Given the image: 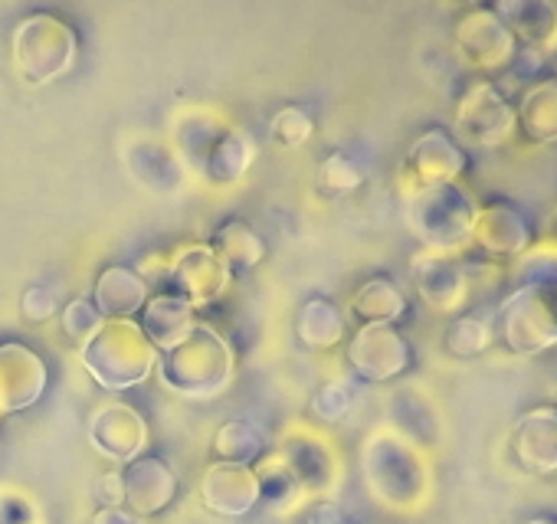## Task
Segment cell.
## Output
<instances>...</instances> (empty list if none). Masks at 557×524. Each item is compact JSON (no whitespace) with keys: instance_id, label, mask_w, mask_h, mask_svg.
<instances>
[{"instance_id":"cell-1","label":"cell","mask_w":557,"mask_h":524,"mask_svg":"<svg viewBox=\"0 0 557 524\" xmlns=\"http://www.w3.org/2000/svg\"><path fill=\"white\" fill-rule=\"evenodd\" d=\"M154 371L171 394L187 400H213L233 384L236 358L230 341L213 325L197 322L177 348L158 354Z\"/></svg>"},{"instance_id":"cell-2","label":"cell","mask_w":557,"mask_h":524,"mask_svg":"<svg viewBox=\"0 0 557 524\" xmlns=\"http://www.w3.org/2000/svg\"><path fill=\"white\" fill-rule=\"evenodd\" d=\"M364 478L371 495L397 511L420 508L430 491V465L410 439L394 429H377L368 436L364 452Z\"/></svg>"},{"instance_id":"cell-3","label":"cell","mask_w":557,"mask_h":524,"mask_svg":"<svg viewBox=\"0 0 557 524\" xmlns=\"http://www.w3.org/2000/svg\"><path fill=\"white\" fill-rule=\"evenodd\" d=\"M79 358L89 377L109 394H122L128 387L145 384L158 367V351L151 348L135 319L102 322V328L79 348Z\"/></svg>"},{"instance_id":"cell-4","label":"cell","mask_w":557,"mask_h":524,"mask_svg":"<svg viewBox=\"0 0 557 524\" xmlns=\"http://www.w3.org/2000/svg\"><path fill=\"white\" fill-rule=\"evenodd\" d=\"M475 216H479V203L456 180L420 187L410 194L407 203L410 229L426 242L430 252H446V255L472 236Z\"/></svg>"},{"instance_id":"cell-5","label":"cell","mask_w":557,"mask_h":524,"mask_svg":"<svg viewBox=\"0 0 557 524\" xmlns=\"http://www.w3.org/2000/svg\"><path fill=\"white\" fill-rule=\"evenodd\" d=\"M76 53L79 40L73 27L53 14H30L14 30V66L34 86L53 83L70 73Z\"/></svg>"},{"instance_id":"cell-6","label":"cell","mask_w":557,"mask_h":524,"mask_svg":"<svg viewBox=\"0 0 557 524\" xmlns=\"http://www.w3.org/2000/svg\"><path fill=\"white\" fill-rule=\"evenodd\" d=\"M278 459L289 465V472L299 478L306 495L312 498H332L345 478L342 472V456L329 436L312 429L309 423H296L278 439Z\"/></svg>"},{"instance_id":"cell-7","label":"cell","mask_w":557,"mask_h":524,"mask_svg":"<svg viewBox=\"0 0 557 524\" xmlns=\"http://www.w3.org/2000/svg\"><path fill=\"white\" fill-rule=\"evenodd\" d=\"M505 341L518 354H537L557 345V292L521 286L502 305Z\"/></svg>"},{"instance_id":"cell-8","label":"cell","mask_w":557,"mask_h":524,"mask_svg":"<svg viewBox=\"0 0 557 524\" xmlns=\"http://www.w3.org/2000/svg\"><path fill=\"white\" fill-rule=\"evenodd\" d=\"M230 279H233L230 270L223 266V259L213 252L210 242H187L171 255L168 283L177 289L174 296H181L194 309H203V305L216 302L226 292Z\"/></svg>"},{"instance_id":"cell-9","label":"cell","mask_w":557,"mask_h":524,"mask_svg":"<svg viewBox=\"0 0 557 524\" xmlns=\"http://www.w3.org/2000/svg\"><path fill=\"white\" fill-rule=\"evenodd\" d=\"M456 128L469 145L495 148L515 135L518 112L505 102V96L492 83H479L462 96L456 112Z\"/></svg>"},{"instance_id":"cell-10","label":"cell","mask_w":557,"mask_h":524,"mask_svg":"<svg viewBox=\"0 0 557 524\" xmlns=\"http://www.w3.org/2000/svg\"><path fill=\"white\" fill-rule=\"evenodd\" d=\"M348 364L368 384L394 380L410 364V348L394 325H361L348 341Z\"/></svg>"},{"instance_id":"cell-11","label":"cell","mask_w":557,"mask_h":524,"mask_svg":"<svg viewBox=\"0 0 557 524\" xmlns=\"http://www.w3.org/2000/svg\"><path fill=\"white\" fill-rule=\"evenodd\" d=\"M456 47L472 70H485V73L502 70L515 60V37L505 27V21L488 8H475L459 21Z\"/></svg>"},{"instance_id":"cell-12","label":"cell","mask_w":557,"mask_h":524,"mask_svg":"<svg viewBox=\"0 0 557 524\" xmlns=\"http://www.w3.org/2000/svg\"><path fill=\"white\" fill-rule=\"evenodd\" d=\"M89 439L99 456L112 462H135L148 446V423L132 403L109 400L92 413Z\"/></svg>"},{"instance_id":"cell-13","label":"cell","mask_w":557,"mask_h":524,"mask_svg":"<svg viewBox=\"0 0 557 524\" xmlns=\"http://www.w3.org/2000/svg\"><path fill=\"white\" fill-rule=\"evenodd\" d=\"M47 364L27 345H0V413H17L34 407L47 390Z\"/></svg>"},{"instance_id":"cell-14","label":"cell","mask_w":557,"mask_h":524,"mask_svg":"<svg viewBox=\"0 0 557 524\" xmlns=\"http://www.w3.org/2000/svg\"><path fill=\"white\" fill-rule=\"evenodd\" d=\"M200 498L210 511L223 517H243L259 504L256 469L243 462H210L200 482Z\"/></svg>"},{"instance_id":"cell-15","label":"cell","mask_w":557,"mask_h":524,"mask_svg":"<svg viewBox=\"0 0 557 524\" xmlns=\"http://www.w3.org/2000/svg\"><path fill=\"white\" fill-rule=\"evenodd\" d=\"M511 452L531 475L557 472V407H537L518 416L511 429Z\"/></svg>"},{"instance_id":"cell-16","label":"cell","mask_w":557,"mask_h":524,"mask_svg":"<svg viewBox=\"0 0 557 524\" xmlns=\"http://www.w3.org/2000/svg\"><path fill=\"white\" fill-rule=\"evenodd\" d=\"M122 485H125L128 511L141 517V514H158L174 501L177 475L161 456H138L135 462L125 465Z\"/></svg>"},{"instance_id":"cell-17","label":"cell","mask_w":557,"mask_h":524,"mask_svg":"<svg viewBox=\"0 0 557 524\" xmlns=\"http://www.w3.org/2000/svg\"><path fill=\"white\" fill-rule=\"evenodd\" d=\"M413 279L420 296L440 309V312H456L466 302L469 292V273L462 262H456L446 252H420L413 255Z\"/></svg>"},{"instance_id":"cell-18","label":"cell","mask_w":557,"mask_h":524,"mask_svg":"<svg viewBox=\"0 0 557 524\" xmlns=\"http://www.w3.org/2000/svg\"><path fill=\"white\" fill-rule=\"evenodd\" d=\"M466 167V158L462 151L440 132H426L413 148H410V158H407V180L413 190L420 187H433V184H453Z\"/></svg>"},{"instance_id":"cell-19","label":"cell","mask_w":557,"mask_h":524,"mask_svg":"<svg viewBox=\"0 0 557 524\" xmlns=\"http://www.w3.org/2000/svg\"><path fill=\"white\" fill-rule=\"evenodd\" d=\"M197 325V309L190 302H184L174 292H158L145 302L141 309V322L138 328L145 332V338L151 341V348L158 354L177 348Z\"/></svg>"},{"instance_id":"cell-20","label":"cell","mask_w":557,"mask_h":524,"mask_svg":"<svg viewBox=\"0 0 557 524\" xmlns=\"http://www.w3.org/2000/svg\"><path fill=\"white\" fill-rule=\"evenodd\" d=\"M148 299L151 289L132 266H109L92 289V305L106 322H125L132 315H141Z\"/></svg>"},{"instance_id":"cell-21","label":"cell","mask_w":557,"mask_h":524,"mask_svg":"<svg viewBox=\"0 0 557 524\" xmlns=\"http://www.w3.org/2000/svg\"><path fill=\"white\" fill-rule=\"evenodd\" d=\"M472 239H475L488 255H518V252L528 249L531 229H528L521 210H515L511 203H502V200H498V203L479 207Z\"/></svg>"},{"instance_id":"cell-22","label":"cell","mask_w":557,"mask_h":524,"mask_svg":"<svg viewBox=\"0 0 557 524\" xmlns=\"http://www.w3.org/2000/svg\"><path fill=\"white\" fill-rule=\"evenodd\" d=\"M495 14L505 21L511 37H521V43L534 53L557 50V8L544 0H515V4H498Z\"/></svg>"},{"instance_id":"cell-23","label":"cell","mask_w":557,"mask_h":524,"mask_svg":"<svg viewBox=\"0 0 557 524\" xmlns=\"http://www.w3.org/2000/svg\"><path fill=\"white\" fill-rule=\"evenodd\" d=\"M252 154H256L252 138L243 128H230L226 125L220 132V138L213 141V148L207 151V158L200 164V177L216 184V187H230V184H236L249 171Z\"/></svg>"},{"instance_id":"cell-24","label":"cell","mask_w":557,"mask_h":524,"mask_svg":"<svg viewBox=\"0 0 557 524\" xmlns=\"http://www.w3.org/2000/svg\"><path fill=\"white\" fill-rule=\"evenodd\" d=\"M252 469H256V482H259V504H265L272 514H293L306 504V498H309L306 488L299 485V478L275 452L262 456Z\"/></svg>"},{"instance_id":"cell-25","label":"cell","mask_w":557,"mask_h":524,"mask_svg":"<svg viewBox=\"0 0 557 524\" xmlns=\"http://www.w3.org/2000/svg\"><path fill=\"white\" fill-rule=\"evenodd\" d=\"M210 246L223 259V266L230 270V276H243V273L256 270L259 262H262V255H265L262 236L246 220H226V223H220L213 229Z\"/></svg>"},{"instance_id":"cell-26","label":"cell","mask_w":557,"mask_h":524,"mask_svg":"<svg viewBox=\"0 0 557 524\" xmlns=\"http://www.w3.org/2000/svg\"><path fill=\"white\" fill-rule=\"evenodd\" d=\"M125 161H128L132 174L145 187H151V190L168 194V190L181 187V180H184V161L177 158V151H168L161 141L141 138L138 145L128 148V158Z\"/></svg>"},{"instance_id":"cell-27","label":"cell","mask_w":557,"mask_h":524,"mask_svg":"<svg viewBox=\"0 0 557 524\" xmlns=\"http://www.w3.org/2000/svg\"><path fill=\"white\" fill-rule=\"evenodd\" d=\"M296 335L312 351H329L345 341V315L335 302L315 296L296 315Z\"/></svg>"},{"instance_id":"cell-28","label":"cell","mask_w":557,"mask_h":524,"mask_svg":"<svg viewBox=\"0 0 557 524\" xmlns=\"http://www.w3.org/2000/svg\"><path fill=\"white\" fill-rule=\"evenodd\" d=\"M351 309L364 325H394L407 312V296L397 289V283L374 276V279L358 286Z\"/></svg>"},{"instance_id":"cell-29","label":"cell","mask_w":557,"mask_h":524,"mask_svg":"<svg viewBox=\"0 0 557 524\" xmlns=\"http://www.w3.org/2000/svg\"><path fill=\"white\" fill-rule=\"evenodd\" d=\"M518 125L531 141H557V83H537L524 92Z\"/></svg>"},{"instance_id":"cell-30","label":"cell","mask_w":557,"mask_h":524,"mask_svg":"<svg viewBox=\"0 0 557 524\" xmlns=\"http://www.w3.org/2000/svg\"><path fill=\"white\" fill-rule=\"evenodd\" d=\"M213 449L223 462H243V465H252L262 459L265 452V436L256 423L249 420H230L216 429L213 436Z\"/></svg>"},{"instance_id":"cell-31","label":"cell","mask_w":557,"mask_h":524,"mask_svg":"<svg viewBox=\"0 0 557 524\" xmlns=\"http://www.w3.org/2000/svg\"><path fill=\"white\" fill-rule=\"evenodd\" d=\"M488 345H492V328H488V322H482L475 315H459L446 332V348L456 358H475Z\"/></svg>"},{"instance_id":"cell-32","label":"cell","mask_w":557,"mask_h":524,"mask_svg":"<svg viewBox=\"0 0 557 524\" xmlns=\"http://www.w3.org/2000/svg\"><path fill=\"white\" fill-rule=\"evenodd\" d=\"M60 322H63V335L73 341V345H86L99 328H102V315H99V309L92 305V299H73L66 309H63V315H60Z\"/></svg>"},{"instance_id":"cell-33","label":"cell","mask_w":557,"mask_h":524,"mask_svg":"<svg viewBox=\"0 0 557 524\" xmlns=\"http://www.w3.org/2000/svg\"><path fill=\"white\" fill-rule=\"evenodd\" d=\"M319 184H322V190L345 197V194L361 187V167L348 154H329L319 164Z\"/></svg>"},{"instance_id":"cell-34","label":"cell","mask_w":557,"mask_h":524,"mask_svg":"<svg viewBox=\"0 0 557 524\" xmlns=\"http://www.w3.org/2000/svg\"><path fill=\"white\" fill-rule=\"evenodd\" d=\"M312 132H315V122L296 105H286L272 118V138L283 148H302L312 138Z\"/></svg>"},{"instance_id":"cell-35","label":"cell","mask_w":557,"mask_h":524,"mask_svg":"<svg viewBox=\"0 0 557 524\" xmlns=\"http://www.w3.org/2000/svg\"><path fill=\"white\" fill-rule=\"evenodd\" d=\"M312 416L322 423H335L351 410V390L345 384H325L315 397H312Z\"/></svg>"},{"instance_id":"cell-36","label":"cell","mask_w":557,"mask_h":524,"mask_svg":"<svg viewBox=\"0 0 557 524\" xmlns=\"http://www.w3.org/2000/svg\"><path fill=\"white\" fill-rule=\"evenodd\" d=\"M24 315L30 322H47L50 315H57V296L47 289V286H34L27 296H24Z\"/></svg>"},{"instance_id":"cell-37","label":"cell","mask_w":557,"mask_h":524,"mask_svg":"<svg viewBox=\"0 0 557 524\" xmlns=\"http://www.w3.org/2000/svg\"><path fill=\"white\" fill-rule=\"evenodd\" d=\"M96 495L102 501V508H122L125 504V485H122V472L102 475L96 482Z\"/></svg>"},{"instance_id":"cell-38","label":"cell","mask_w":557,"mask_h":524,"mask_svg":"<svg viewBox=\"0 0 557 524\" xmlns=\"http://www.w3.org/2000/svg\"><path fill=\"white\" fill-rule=\"evenodd\" d=\"M309 524H345V517H342V508L332 498H319L309 508Z\"/></svg>"},{"instance_id":"cell-39","label":"cell","mask_w":557,"mask_h":524,"mask_svg":"<svg viewBox=\"0 0 557 524\" xmlns=\"http://www.w3.org/2000/svg\"><path fill=\"white\" fill-rule=\"evenodd\" d=\"M92 524H141V521L128 508H99Z\"/></svg>"},{"instance_id":"cell-40","label":"cell","mask_w":557,"mask_h":524,"mask_svg":"<svg viewBox=\"0 0 557 524\" xmlns=\"http://www.w3.org/2000/svg\"><path fill=\"white\" fill-rule=\"evenodd\" d=\"M528 524H557V521H550V517H534V521H528Z\"/></svg>"}]
</instances>
